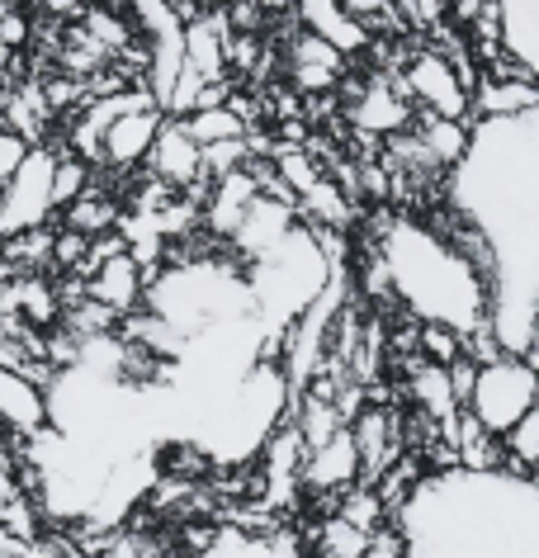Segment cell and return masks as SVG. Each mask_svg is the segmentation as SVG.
Here are the masks:
<instances>
[{
  "label": "cell",
  "instance_id": "1",
  "mask_svg": "<svg viewBox=\"0 0 539 558\" xmlns=\"http://www.w3.org/2000/svg\"><path fill=\"white\" fill-rule=\"evenodd\" d=\"M375 260L412 323H436L460 337L488 327V275L445 228L397 218L379 232Z\"/></svg>",
  "mask_w": 539,
  "mask_h": 558
},
{
  "label": "cell",
  "instance_id": "2",
  "mask_svg": "<svg viewBox=\"0 0 539 558\" xmlns=\"http://www.w3.org/2000/svg\"><path fill=\"white\" fill-rule=\"evenodd\" d=\"M539 402V365L525 355H506V351H492L474 360V379H468V393H464V412L474 416L482 430H492L497 440L506 436L511 426L520 422Z\"/></svg>",
  "mask_w": 539,
  "mask_h": 558
},
{
  "label": "cell",
  "instance_id": "3",
  "mask_svg": "<svg viewBox=\"0 0 539 558\" xmlns=\"http://www.w3.org/2000/svg\"><path fill=\"white\" fill-rule=\"evenodd\" d=\"M403 90L412 109H421V114H440V119H474V81L478 72H464L454 58L436 48H421L417 58H407L403 66Z\"/></svg>",
  "mask_w": 539,
  "mask_h": 558
},
{
  "label": "cell",
  "instance_id": "4",
  "mask_svg": "<svg viewBox=\"0 0 539 558\" xmlns=\"http://www.w3.org/2000/svg\"><path fill=\"white\" fill-rule=\"evenodd\" d=\"M52 161H58V147L48 143L24 151L20 171L0 190V236L52 228V218H58V208H52Z\"/></svg>",
  "mask_w": 539,
  "mask_h": 558
},
{
  "label": "cell",
  "instance_id": "5",
  "mask_svg": "<svg viewBox=\"0 0 539 558\" xmlns=\"http://www.w3.org/2000/svg\"><path fill=\"white\" fill-rule=\"evenodd\" d=\"M143 166H147V175L171 194H199L204 190V147L185 133V123L171 119V114L161 119Z\"/></svg>",
  "mask_w": 539,
  "mask_h": 558
},
{
  "label": "cell",
  "instance_id": "6",
  "mask_svg": "<svg viewBox=\"0 0 539 558\" xmlns=\"http://www.w3.org/2000/svg\"><path fill=\"white\" fill-rule=\"evenodd\" d=\"M351 123L359 133H369V137H393V133H403L412 129V119H417V109H412L407 100V90H403V81H397V72H375L351 95Z\"/></svg>",
  "mask_w": 539,
  "mask_h": 558
},
{
  "label": "cell",
  "instance_id": "7",
  "mask_svg": "<svg viewBox=\"0 0 539 558\" xmlns=\"http://www.w3.org/2000/svg\"><path fill=\"white\" fill-rule=\"evenodd\" d=\"M359 483V454L351 440V426H341L331 440H322L317 450L303 454L298 464V493L313 497H341L345 487Z\"/></svg>",
  "mask_w": 539,
  "mask_h": 558
},
{
  "label": "cell",
  "instance_id": "8",
  "mask_svg": "<svg viewBox=\"0 0 539 558\" xmlns=\"http://www.w3.org/2000/svg\"><path fill=\"white\" fill-rule=\"evenodd\" d=\"M345 52H336L327 38H317L308 29H294V38L284 44V66H289V81H294L298 95H322V90H336L345 81Z\"/></svg>",
  "mask_w": 539,
  "mask_h": 558
},
{
  "label": "cell",
  "instance_id": "9",
  "mask_svg": "<svg viewBox=\"0 0 539 558\" xmlns=\"http://www.w3.org/2000/svg\"><path fill=\"white\" fill-rule=\"evenodd\" d=\"M161 119L166 114L157 105H137L128 114H119L100 137V166H109V171H143Z\"/></svg>",
  "mask_w": 539,
  "mask_h": 558
},
{
  "label": "cell",
  "instance_id": "10",
  "mask_svg": "<svg viewBox=\"0 0 539 558\" xmlns=\"http://www.w3.org/2000/svg\"><path fill=\"white\" fill-rule=\"evenodd\" d=\"M189 558H303V539L284 530H242V525H218L195 544Z\"/></svg>",
  "mask_w": 539,
  "mask_h": 558
},
{
  "label": "cell",
  "instance_id": "11",
  "mask_svg": "<svg viewBox=\"0 0 539 558\" xmlns=\"http://www.w3.org/2000/svg\"><path fill=\"white\" fill-rule=\"evenodd\" d=\"M497 44L539 86V0H492Z\"/></svg>",
  "mask_w": 539,
  "mask_h": 558
},
{
  "label": "cell",
  "instance_id": "12",
  "mask_svg": "<svg viewBox=\"0 0 539 558\" xmlns=\"http://www.w3.org/2000/svg\"><path fill=\"white\" fill-rule=\"evenodd\" d=\"M143 289H147V270L128 256V251H119V256L100 260L86 275V299L105 303L114 317H128V313L143 308Z\"/></svg>",
  "mask_w": 539,
  "mask_h": 558
},
{
  "label": "cell",
  "instance_id": "13",
  "mask_svg": "<svg viewBox=\"0 0 539 558\" xmlns=\"http://www.w3.org/2000/svg\"><path fill=\"white\" fill-rule=\"evenodd\" d=\"M289 10L298 15V29L327 38V44L336 52H345V58H355V52H365L375 44V34L365 29V20H355L341 0H294Z\"/></svg>",
  "mask_w": 539,
  "mask_h": 558
},
{
  "label": "cell",
  "instance_id": "14",
  "mask_svg": "<svg viewBox=\"0 0 539 558\" xmlns=\"http://www.w3.org/2000/svg\"><path fill=\"white\" fill-rule=\"evenodd\" d=\"M539 105V86L525 72L506 76H478L474 81V119H497V114H525Z\"/></svg>",
  "mask_w": 539,
  "mask_h": 558
},
{
  "label": "cell",
  "instance_id": "15",
  "mask_svg": "<svg viewBox=\"0 0 539 558\" xmlns=\"http://www.w3.org/2000/svg\"><path fill=\"white\" fill-rule=\"evenodd\" d=\"M412 137H417L426 157H431L440 171H445V166H454V161L464 157V147H468V123H464V119L421 114V109H417V119H412Z\"/></svg>",
  "mask_w": 539,
  "mask_h": 558
},
{
  "label": "cell",
  "instance_id": "16",
  "mask_svg": "<svg viewBox=\"0 0 539 558\" xmlns=\"http://www.w3.org/2000/svg\"><path fill=\"white\" fill-rule=\"evenodd\" d=\"M119 218H123V208L119 199H109L105 190H95V180H90V190L81 194V199H72L58 214L62 228H72V232H86V236H100V232H114L119 228Z\"/></svg>",
  "mask_w": 539,
  "mask_h": 558
},
{
  "label": "cell",
  "instance_id": "17",
  "mask_svg": "<svg viewBox=\"0 0 539 558\" xmlns=\"http://www.w3.org/2000/svg\"><path fill=\"white\" fill-rule=\"evenodd\" d=\"M180 123H185V133L195 137L199 147H209V143H228V137H246V119H242L232 105L195 109V114H185Z\"/></svg>",
  "mask_w": 539,
  "mask_h": 558
},
{
  "label": "cell",
  "instance_id": "18",
  "mask_svg": "<svg viewBox=\"0 0 539 558\" xmlns=\"http://www.w3.org/2000/svg\"><path fill=\"white\" fill-rule=\"evenodd\" d=\"M90 180H95L90 161H81L76 151H58V161H52V208L62 214L66 204L90 190Z\"/></svg>",
  "mask_w": 539,
  "mask_h": 558
},
{
  "label": "cell",
  "instance_id": "19",
  "mask_svg": "<svg viewBox=\"0 0 539 558\" xmlns=\"http://www.w3.org/2000/svg\"><path fill=\"white\" fill-rule=\"evenodd\" d=\"M252 161V137H228V143H209L204 147V185L228 171H237V166Z\"/></svg>",
  "mask_w": 539,
  "mask_h": 558
},
{
  "label": "cell",
  "instance_id": "20",
  "mask_svg": "<svg viewBox=\"0 0 539 558\" xmlns=\"http://www.w3.org/2000/svg\"><path fill=\"white\" fill-rule=\"evenodd\" d=\"M341 5L351 10L355 20H365L369 34L383 29V24H403V20H397V0H341Z\"/></svg>",
  "mask_w": 539,
  "mask_h": 558
},
{
  "label": "cell",
  "instance_id": "21",
  "mask_svg": "<svg viewBox=\"0 0 539 558\" xmlns=\"http://www.w3.org/2000/svg\"><path fill=\"white\" fill-rule=\"evenodd\" d=\"M450 0H397V20L412 24V29H431V24L445 20Z\"/></svg>",
  "mask_w": 539,
  "mask_h": 558
},
{
  "label": "cell",
  "instance_id": "22",
  "mask_svg": "<svg viewBox=\"0 0 539 558\" xmlns=\"http://www.w3.org/2000/svg\"><path fill=\"white\" fill-rule=\"evenodd\" d=\"M24 151H29V143H24L20 133H10L5 123H0V190H5V180L20 171V161H24Z\"/></svg>",
  "mask_w": 539,
  "mask_h": 558
},
{
  "label": "cell",
  "instance_id": "23",
  "mask_svg": "<svg viewBox=\"0 0 539 558\" xmlns=\"http://www.w3.org/2000/svg\"><path fill=\"white\" fill-rule=\"evenodd\" d=\"M359 558H403V539H397V530H379L375 539H369V549L359 554Z\"/></svg>",
  "mask_w": 539,
  "mask_h": 558
},
{
  "label": "cell",
  "instance_id": "24",
  "mask_svg": "<svg viewBox=\"0 0 539 558\" xmlns=\"http://www.w3.org/2000/svg\"><path fill=\"white\" fill-rule=\"evenodd\" d=\"M44 5L52 10V15H72V10L81 5V0H44Z\"/></svg>",
  "mask_w": 539,
  "mask_h": 558
},
{
  "label": "cell",
  "instance_id": "25",
  "mask_svg": "<svg viewBox=\"0 0 539 558\" xmlns=\"http://www.w3.org/2000/svg\"><path fill=\"white\" fill-rule=\"evenodd\" d=\"M256 5H260V10H289L294 0H256Z\"/></svg>",
  "mask_w": 539,
  "mask_h": 558
},
{
  "label": "cell",
  "instance_id": "26",
  "mask_svg": "<svg viewBox=\"0 0 539 558\" xmlns=\"http://www.w3.org/2000/svg\"><path fill=\"white\" fill-rule=\"evenodd\" d=\"M5 558H24V549H20V554H5Z\"/></svg>",
  "mask_w": 539,
  "mask_h": 558
}]
</instances>
